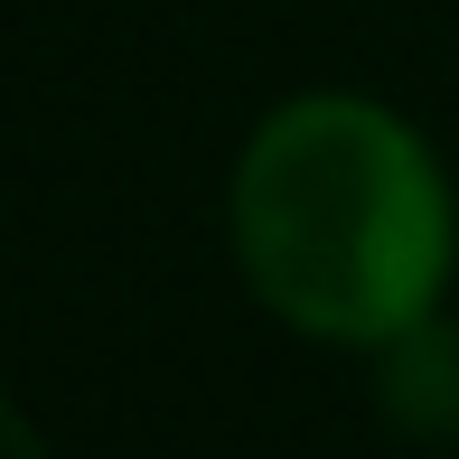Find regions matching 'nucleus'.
Segmentation results:
<instances>
[{
    "mask_svg": "<svg viewBox=\"0 0 459 459\" xmlns=\"http://www.w3.org/2000/svg\"><path fill=\"white\" fill-rule=\"evenodd\" d=\"M235 244L281 319L319 338H403L450 273V197L394 113L309 94L244 151Z\"/></svg>",
    "mask_w": 459,
    "mask_h": 459,
    "instance_id": "obj_1",
    "label": "nucleus"
}]
</instances>
